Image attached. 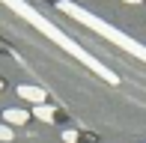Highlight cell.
<instances>
[{
	"instance_id": "obj_1",
	"label": "cell",
	"mask_w": 146,
	"mask_h": 143,
	"mask_svg": "<svg viewBox=\"0 0 146 143\" xmlns=\"http://www.w3.org/2000/svg\"><path fill=\"white\" fill-rule=\"evenodd\" d=\"M18 93H21L24 99H30V101H39V105L45 101V93H42V89H36V87H21Z\"/></svg>"
},
{
	"instance_id": "obj_2",
	"label": "cell",
	"mask_w": 146,
	"mask_h": 143,
	"mask_svg": "<svg viewBox=\"0 0 146 143\" xmlns=\"http://www.w3.org/2000/svg\"><path fill=\"white\" fill-rule=\"evenodd\" d=\"M6 119L15 122V125H21V122H27V113H24V110H6Z\"/></svg>"
},
{
	"instance_id": "obj_3",
	"label": "cell",
	"mask_w": 146,
	"mask_h": 143,
	"mask_svg": "<svg viewBox=\"0 0 146 143\" xmlns=\"http://www.w3.org/2000/svg\"><path fill=\"white\" fill-rule=\"evenodd\" d=\"M36 116H39V119H45V122H51L54 110H51V107H42V105H39V107H36Z\"/></svg>"
},
{
	"instance_id": "obj_4",
	"label": "cell",
	"mask_w": 146,
	"mask_h": 143,
	"mask_svg": "<svg viewBox=\"0 0 146 143\" xmlns=\"http://www.w3.org/2000/svg\"><path fill=\"white\" fill-rule=\"evenodd\" d=\"M0 137H6V140H9V137H12V134H9V128H3V125H0Z\"/></svg>"
},
{
	"instance_id": "obj_5",
	"label": "cell",
	"mask_w": 146,
	"mask_h": 143,
	"mask_svg": "<svg viewBox=\"0 0 146 143\" xmlns=\"http://www.w3.org/2000/svg\"><path fill=\"white\" fill-rule=\"evenodd\" d=\"M125 3H140V0H125Z\"/></svg>"
}]
</instances>
